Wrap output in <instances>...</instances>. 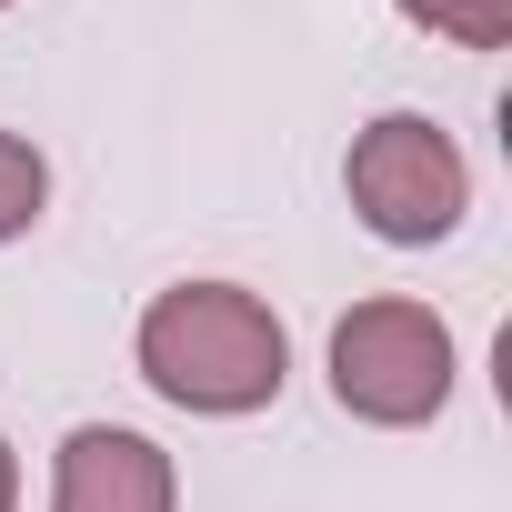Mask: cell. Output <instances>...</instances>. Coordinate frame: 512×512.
<instances>
[{
	"mask_svg": "<svg viewBox=\"0 0 512 512\" xmlns=\"http://www.w3.org/2000/svg\"><path fill=\"white\" fill-rule=\"evenodd\" d=\"M141 382L181 412H262L292 372V342L262 292L241 282H171L141 312Z\"/></svg>",
	"mask_w": 512,
	"mask_h": 512,
	"instance_id": "1",
	"label": "cell"
},
{
	"mask_svg": "<svg viewBox=\"0 0 512 512\" xmlns=\"http://www.w3.org/2000/svg\"><path fill=\"white\" fill-rule=\"evenodd\" d=\"M332 402L352 422H382V432H412L452 402V332L432 302H352L332 322Z\"/></svg>",
	"mask_w": 512,
	"mask_h": 512,
	"instance_id": "2",
	"label": "cell"
},
{
	"mask_svg": "<svg viewBox=\"0 0 512 512\" xmlns=\"http://www.w3.org/2000/svg\"><path fill=\"white\" fill-rule=\"evenodd\" d=\"M342 181H352V211H362L382 241H402V251L442 241V231L472 211V161H462L452 131L422 121V111H382V121L352 141Z\"/></svg>",
	"mask_w": 512,
	"mask_h": 512,
	"instance_id": "3",
	"label": "cell"
},
{
	"mask_svg": "<svg viewBox=\"0 0 512 512\" xmlns=\"http://www.w3.org/2000/svg\"><path fill=\"white\" fill-rule=\"evenodd\" d=\"M51 512H181V472L151 432L81 422L51 462Z\"/></svg>",
	"mask_w": 512,
	"mask_h": 512,
	"instance_id": "4",
	"label": "cell"
},
{
	"mask_svg": "<svg viewBox=\"0 0 512 512\" xmlns=\"http://www.w3.org/2000/svg\"><path fill=\"white\" fill-rule=\"evenodd\" d=\"M392 11L432 41H462V51H502L512 41V0H392Z\"/></svg>",
	"mask_w": 512,
	"mask_h": 512,
	"instance_id": "5",
	"label": "cell"
},
{
	"mask_svg": "<svg viewBox=\"0 0 512 512\" xmlns=\"http://www.w3.org/2000/svg\"><path fill=\"white\" fill-rule=\"evenodd\" d=\"M41 201H51V161L21 131H0V241H21L41 221Z\"/></svg>",
	"mask_w": 512,
	"mask_h": 512,
	"instance_id": "6",
	"label": "cell"
},
{
	"mask_svg": "<svg viewBox=\"0 0 512 512\" xmlns=\"http://www.w3.org/2000/svg\"><path fill=\"white\" fill-rule=\"evenodd\" d=\"M11 502H21V452L0 442V512H11Z\"/></svg>",
	"mask_w": 512,
	"mask_h": 512,
	"instance_id": "7",
	"label": "cell"
}]
</instances>
